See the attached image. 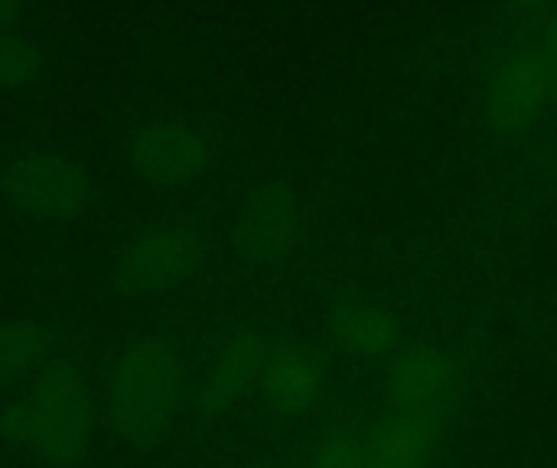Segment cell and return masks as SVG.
<instances>
[{
  "mask_svg": "<svg viewBox=\"0 0 557 468\" xmlns=\"http://www.w3.org/2000/svg\"><path fill=\"white\" fill-rule=\"evenodd\" d=\"M98 423L101 394L88 371L65 355H52L0 404L7 443L55 468L75 466L91 450Z\"/></svg>",
  "mask_w": 557,
  "mask_h": 468,
  "instance_id": "obj_1",
  "label": "cell"
},
{
  "mask_svg": "<svg viewBox=\"0 0 557 468\" xmlns=\"http://www.w3.org/2000/svg\"><path fill=\"white\" fill-rule=\"evenodd\" d=\"M186 391L183 355L166 339H134L127 342L104 378L101 388V420L108 433L127 450H153Z\"/></svg>",
  "mask_w": 557,
  "mask_h": 468,
  "instance_id": "obj_2",
  "label": "cell"
},
{
  "mask_svg": "<svg viewBox=\"0 0 557 468\" xmlns=\"http://www.w3.org/2000/svg\"><path fill=\"white\" fill-rule=\"evenodd\" d=\"M206 261V238L186 218H160L124 241L111 280L127 300H153L186 283Z\"/></svg>",
  "mask_w": 557,
  "mask_h": 468,
  "instance_id": "obj_3",
  "label": "cell"
},
{
  "mask_svg": "<svg viewBox=\"0 0 557 468\" xmlns=\"http://www.w3.org/2000/svg\"><path fill=\"white\" fill-rule=\"evenodd\" d=\"M0 192L26 218L69 222L88 208V176L85 169L46 147L20 150L0 173Z\"/></svg>",
  "mask_w": 557,
  "mask_h": 468,
  "instance_id": "obj_4",
  "label": "cell"
},
{
  "mask_svg": "<svg viewBox=\"0 0 557 468\" xmlns=\"http://www.w3.org/2000/svg\"><path fill=\"white\" fill-rule=\"evenodd\" d=\"M330 384V352L304 339H271L258 371L255 397L281 423L310 417Z\"/></svg>",
  "mask_w": 557,
  "mask_h": 468,
  "instance_id": "obj_5",
  "label": "cell"
},
{
  "mask_svg": "<svg viewBox=\"0 0 557 468\" xmlns=\"http://www.w3.org/2000/svg\"><path fill=\"white\" fill-rule=\"evenodd\" d=\"M124 160L144 182L157 189H183L209 169L212 147L193 124L153 117L124 137Z\"/></svg>",
  "mask_w": 557,
  "mask_h": 468,
  "instance_id": "obj_6",
  "label": "cell"
},
{
  "mask_svg": "<svg viewBox=\"0 0 557 468\" xmlns=\"http://www.w3.org/2000/svg\"><path fill=\"white\" fill-rule=\"evenodd\" d=\"M483 104L490 124L506 137H522L542 124V117L555 107L552 85L532 55L529 46L509 49L490 68Z\"/></svg>",
  "mask_w": 557,
  "mask_h": 468,
  "instance_id": "obj_7",
  "label": "cell"
},
{
  "mask_svg": "<svg viewBox=\"0 0 557 468\" xmlns=\"http://www.w3.org/2000/svg\"><path fill=\"white\" fill-rule=\"evenodd\" d=\"M268 345L271 339L261 329L242 326L212 349L193 388V407L202 420H222L255 394Z\"/></svg>",
  "mask_w": 557,
  "mask_h": 468,
  "instance_id": "obj_8",
  "label": "cell"
},
{
  "mask_svg": "<svg viewBox=\"0 0 557 468\" xmlns=\"http://www.w3.org/2000/svg\"><path fill=\"white\" fill-rule=\"evenodd\" d=\"M463 358L450 345H411L401 349L385 375L388 410H444L460 397Z\"/></svg>",
  "mask_w": 557,
  "mask_h": 468,
  "instance_id": "obj_9",
  "label": "cell"
},
{
  "mask_svg": "<svg viewBox=\"0 0 557 468\" xmlns=\"http://www.w3.org/2000/svg\"><path fill=\"white\" fill-rule=\"evenodd\" d=\"M297 231V199L284 186H261L242 202L232 225V241L242 261L255 267H274L290 254Z\"/></svg>",
  "mask_w": 557,
  "mask_h": 468,
  "instance_id": "obj_10",
  "label": "cell"
},
{
  "mask_svg": "<svg viewBox=\"0 0 557 468\" xmlns=\"http://www.w3.org/2000/svg\"><path fill=\"white\" fill-rule=\"evenodd\" d=\"M330 342L359 362H382L395 358L405 349V326L392 306L375 296L346 293L326 313Z\"/></svg>",
  "mask_w": 557,
  "mask_h": 468,
  "instance_id": "obj_11",
  "label": "cell"
},
{
  "mask_svg": "<svg viewBox=\"0 0 557 468\" xmlns=\"http://www.w3.org/2000/svg\"><path fill=\"white\" fill-rule=\"evenodd\" d=\"M450 427L444 410H382L369 430V468H431Z\"/></svg>",
  "mask_w": 557,
  "mask_h": 468,
  "instance_id": "obj_12",
  "label": "cell"
},
{
  "mask_svg": "<svg viewBox=\"0 0 557 468\" xmlns=\"http://www.w3.org/2000/svg\"><path fill=\"white\" fill-rule=\"evenodd\" d=\"M52 358V332L33 319L0 322V391H13Z\"/></svg>",
  "mask_w": 557,
  "mask_h": 468,
  "instance_id": "obj_13",
  "label": "cell"
},
{
  "mask_svg": "<svg viewBox=\"0 0 557 468\" xmlns=\"http://www.w3.org/2000/svg\"><path fill=\"white\" fill-rule=\"evenodd\" d=\"M369 430L372 420H333L313 443L307 468H369Z\"/></svg>",
  "mask_w": 557,
  "mask_h": 468,
  "instance_id": "obj_14",
  "label": "cell"
},
{
  "mask_svg": "<svg viewBox=\"0 0 557 468\" xmlns=\"http://www.w3.org/2000/svg\"><path fill=\"white\" fill-rule=\"evenodd\" d=\"M42 46L23 29H0V91L29 85L42 68Z\"/></svg>",
  "mask_w": 557,
  "mask_h": 468,
  "instance_id": "obj_15",
  "label": "cell"
},
{
  "mask_svg": "<svg viewBox=\"0 0 557 468\" xmlns=\"http://www.w3.org/2000/svg\"><path fill=\"white\" fill-rule=\"evenodd\" d=\"M525 46H529L532 55L539 59V65H542V72H545V78H548V85H552V94H555L557 107V10H552L545 20L535 23V29H532V36H529Z\"/></svg>",
  "mask_w": 557,
  "mask_h": 468,
  "instance_id": "obj_16",
  "label": "cell"
},
{
  "mask_svg": "<svg viewBox=\"0 0 557 468\" xmlns=\"http://www.w3.org/2000/svg\"><path fill=\"white\" fill-rule=\"evenodd\" d=\"M23 10L10 0H0V29H20Z\"/></svg>",
  "mask_w": 557,
  "mask_h": 468,
  "instance_id": "obj_17",
  "label": "cell"
},
{
  "mask_svg": "<svg viewBox=\"0 0 557 468\" xmlns=\"http://www.w3.org/2000/svg\"><path fill=\"white\" fill-rule=\"evenodd\" d=\"M228 468H251V466H228Z\"/></svg>",
  "mask_w": 557,
  "mask_h": 468,
  "instance_id": "obj_18",
  "label": "cell"
}]
</instances>
